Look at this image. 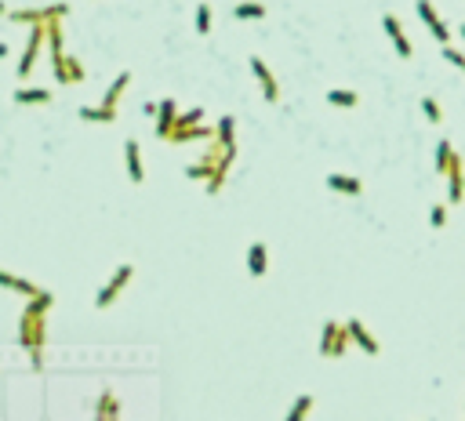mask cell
Wrapping results in <instances>:
<instances>
[{
	"mask_svg": "<svg viewBox=\"0 0 465 421\" xmlns=\"http://www.w3.org/2000/svg\"><path fill=\"white\" fill-rule=\"evenodd\" d=\"M128 83H131V73H128V69L117 73V80L110 83V91H105V98H102L105 109H117V102H120V95H124V91H128Z\"/></svg>",
	"mask_w": 465,
	"mask_h": 421,
	"instance_id": "21",
	"label": "cell"
},
{
	"mask_svg": "<svg viewBox=\"0 0 465 421\" xmlns=\"http://www.w3.org/2000/svg\"><path fill=\"white\" fill-rule=\"evenodd\" d=\"M251 73H255V80H258V88H262V95H266L269 105L280 102V83H277V76H273V69L266 66V58L251 55Z\"/></svg>",
	"mask_w": 465,
	"mask_h": 421,
	"instance_id": "6",
	"label": "cell"
},
{
	"mask_svg": "<svg viewBox=\"0 0 465 421\" xmlns=\"http://www.w3.org/2000/svg\"><path fill=\"white\" fill-rule=\"evenodd\" d=\"M443 178H447V203H461L465 200V167H461V156L451 163V171Z\"/></svg>",
	"mask_w": 465,
	"mask_h": 421,
	"instance_id": "12",
	"label": "cell"
},
{
	"mask_svg": "<svg viewBox=\"0 0 465 421\" xmlns=\"http://www.w3.org/2000/svg\"><path fill=\"white\" fill-rule=\"evenodd\" d=\"M8 55H11V48H8V44H0V58H8Z\"/></svg>",
	"mask_w": 465,
	"mask_h": 421,
	"instance_id": "33",
	"label": "cell"
},
{
	"mask_svg": "<svg viewBox=\"0 0 465 421\" xmlns=\"http://www.w3.org/2000/svg\"><path fill=\"white\" fill-rule=\"evenodd\" d=\"M197 123H204V109H200V105H193L189 113H178L175 128H197Z\"/></svg>",
	"mask_w": 465,
	"mask_h": 421,
	"instance_id": "29",
	"label": "cell"
},
{
	"mask_svg": "<svg viewBox=\"0 0 465 421\" xmlns=\"http://www.w3.org/2000/svg\"><path fill=\"white\" fill-rule=\"evenodd\" d=\"M18 345L30 352V363L33 370L44 367V345H48V316H30L22 312L18 320Z\"/></svg>",
	"mask_w": 465,
	"mask_h": 421,
	"instance_id": "1",
	"label": "cell"
},
{
	"mask_svg": "<svg viewBox=\"0 0 465 421\" xmlns=\"http://www.w3.org/2000/svg\"><path fill=\"white\" fill-rule=\"evenodd\" d=\"M95 421H120V399L105 389L95 403Z\"/></svg>",
	"mask_w": 465,
	"mask_h": 421,
	"instance_id": "17",
	"label": "cell"
},
{
	"mask_svg": "<svg viewBox=\"0 0 465 421\" xmlns=\"http://www.w3.org/2000/svg\"><path fill=\"white\" fill-rule=\"evenodd\" d=\"M0 287H4V290H15V294H26V298H37V294L44 290V287H37L33 280L11 276V272H4V269H0Z\"/></svg>",
	"mask_w": 465,
	"mask_h": 421,
	"instance_id": "16",
	"label": "cell"
},
{
	"mask_svg": "<svg viewBox=\"0 0 465 421\" xmlns=\"http://www.w3.org/2000/svg\"><path fill=\"white\" fill-rule=\"evenodd\" d=\"M124 163H128V178H131L135 185H142V182H145V167H142V149H138L135 138L124 142Z\"/></svg>",
	"mask_w": 465,
	"mask_h": 421,
	"instance_id": "11",
	"label": "cell"
},
{
	"mask_svg": "<svg viewBox=\"0 0 465 421\" xmlns=\"http://www.w3.org/2000/svg\"><path fill=\"white\" fill-rule=\"evenodd\" d=\"M327 102L338 105V109H356V105H360V95L349 91V88H331L327 91Z\"/></svg>",
	"mask_w": 465,
	"mask_h": 421,
	"instance_id": "25",
	"label": "cell"
},
{
	"mask_svg": "<svg viewBox=\"0 0 465 421\" xmlns=\"http://www.w3.org/2000/svg\"><path fill=\"white\" fill-rule=\"evenodd\" d=\"M382 29L389 33V40H393V48H396V55H400V58H411V55H414L411 40H407L404 26H400V18H396L393 11H386V15H382Z\"/></svg>",
	"mask_w": 465,
	"mask_h": 421,
	"instance_id": "8",
	"label": "cell"
},
{
	"mask_svg": "<svg viewBox=\"0 0 465 421\" xmlns=\"http://www.w3.org/2000/svg\"><path fill=\"white\" fill-rule=\"evenodd\" d=\"M0 15H8V8H4V0H0Z\"/></svg>",
	"mask_w": 465,
	"mask_h": 421,
	"instance_id": "35",
	"label": "cell"
},
{
	"mask_svg": "<svg viewBox=\"0 0 465 421\" xmlns=\"http://www.w3.org/2000/svg\"><path fill=\"white\" fill-rule=\"evenodd\" d=\"M313 403H316V399H313L309 392H302V396L291 403V410H287V417H284V421H306V417H309V410H313Z\"/></svg>",
	"mask_w": 465,
	"mask_h": 421,
	"instance_id": "26",
	"label": "cell"
},
{
	"mask_svg": "<svg viewBox=\"0 0 465 421\" xmlns=\"http://www.w3.org/2000/svg\"><path fill=\"white\" fill-rule=\"evenodd\" d=\"M51 69H55V80H58V83H80V80H84V66H80L73 55H66V58H62L58 66H51Z\"/></svg>",
	"mask_w": 465,
	"mask_h": 421,
	"instance_id": "15",
	"label": "cell"
},
{
	"mask_svg": "<svg viewBox=\"0 0 465 421\" xmlns=\"http://www.w3.org/2000/svg\"><path fill=\"white\" fill-rule=\"evenodd\" d=\"M440 55L447 58L451 66H458V69L465 73V51H461V48H451V44H447V48H440Z\"/></svg>",
	"mask_w": 465,
	"mask_h": 421,
	"instance_id": "32",
	"label": "cell"
},
{
	"mask_svg": "<svg viewBox=\"0 0 465 421\" xmlns=\"http://www.w3.org/2000/svg\"><path fill=\"white\" fill-rule=\"evenodd\" d=\"M51 91L48 88H15V105H48Z\"/></svg>",
	"mask_w": 465,
	"mask_h": 421,
	"instance_id": "20",
	"label": "cell"
},
{
	"mask_svg": "<svg viewBox=\"0 0 465 421\" xmlns=\"http://www.w3.org/2000/svg\"><path fill=\"white\" fill-rule=\"evenodd\" d=\"M429 225H433V229H443V225H447V203H433V207H429Z\"/></svg>",
	"mask_w": 465,
	"mask_h": 421,
	"instance_id": "31",
	"label": "cell"
},
{
	"mask_svg": "<svg viewBox=\"0 0 465 421\" xmlns=\"http://www.w3.org/2000/svg\"><path fill=\"white\" fill-rule=\"evenodd\" d=\"M247 272H251L255 280H262L266 272H269V247H266L262 240L247 247Z\"/></svg>",
	"mask_w": 465,
	"mask_h": 421,
	"instance_id": "13",
	"label": "cell"
},
{
	"mask_svg": "<svg viewBox=\"0 0 465 421\" xmlns=\"http://www.w3.org/2000/svg\"><path fill=\"white\" fill-rule=\"evenodd\" d=\"M421 113H426L429 123H443V109H440L436 98H421Z\"/></svg>",
	"mask_w": 465,
	"mask_h": 421,
	"instance_id": "30",
	"label": "cell"
},
{
	"mask_svg": "<svg viewBox=\"0 0 465 421\" xmlns=\"http://www.w3.org/2000/svg\"><path fill=\"white\" fill-rule=\"evenodd\" d=\"M349 345H353V342H349L346 323L327 320V323H324V334H320V356H327V360H338V356H346Z\"/></svg>",
	"mask_w": 465,
	"mask_h": 421,
	"instance_id": "3",
	"label": "cell"
},
{
	"mask_svg": "<svg viewBox=\"0 0 465 421\" xmlns=\"http://www.w3.org/2000/svg\"><path fill=\"white\" fill-rule=\"evenodd\" d=\"M131 276H135V265L124 262V265L113 272V276H110V283H105V287L95 294V309H110V305L120 298V294H124V287L131 283Z\"/></svg>",
	"mask_w": 465,
	"mask_h": 421,
	"instance_id": "4",
	"label": "cell"
},
{
	"mask_svg": "<svg viewBox=\"0 0 465 421\" xmlns=\"http://www.w3.org/2000/svg\"><path fill=\"white\" fill-rule=\"evenodd\" d=\"M175 120H178V102H175V98L157 102V138L167 142V135L175 131Z\"/></svg>",
	"mask_w": 465,
	"mask_h": 421,
	"instance_id": "9",
	"label": "cell"
},
{
	"mask_svg": "<svg viewBox=\"0 0 465 421\" xmlns=\"http://www.w3.org/2000/svg\"><path fill=\"white\" fill-rule=\"evenodd\" d=\"M211 18H215V15H211V4H207V0H200V4H197V33L200 36L211 33Z\"/></svg>",
	"mask_w": 465,
	"mask_h": 421,
	"instance_id": "28",
	"label": "cell"
},
{
	"mask_svg": "<svg viewBox=\"0 0 465 421\" xmlns=\"http://www.w3.org/2000/svg\"><path fill=\"white\" fill-rule=\"evenodd\" d=\"M70 15V4H51V8H22V11H8L11 22H26V26H51L58 18Z\"/></svg>",
	"mask_w": 465,
	"mask_h": 421,
	"instance_id": "2",
	"label": "cell"
},
{
	"mask_svg": "<svg viewBox=\"0 0 465 421\" xmlns=\"http://www.w3.org/2000/svg\"><path fill=\"white\" fill-rule=\"evenodd\" d=\"M232 15L240 18V22H258V18H266V4H258V0H240L237 8H232Z\"/></svg>",
	"mask_w": 465,
	"mask_h": 421,
	"instance_id": "23",
	"label": "cell"
},
{
	"mask_svg": "<svg viewBox=\"0 0 465 421\" xmlns=\"http://www.w3.org/2000/svg\"><path fill=\"white\" fill-rule=\"evenodd\" d=\"M44 40H48V26H33L30 29V44H26L22 58H18V76H30L33 73V62H37L40 48H44Z\"/></svg>",
	"mask_w": 465,
	"mask_h": 421,
	"instance_id": "7",
	"label": "cell"
},
{
	"mask_svg": "<svg viewBox=\"0 0 465 421\" xmlns=\"http://www.w3.org/2000/svg\"><path fill=\"white\" fill-rule=\"evenodd\" d=\"M458 160V153H454V145L447 142V138H440L436 142V175L443 178V175H447L451 171V163Z\"/></svg>",
	"mask_w": 465,
	"mask_h": 421,
	"instance_id": "22",
	"label": "cell"
},
{
	"mask_svg": "<svg viewBox=\"0 0 465 421\" xmlns=\"http://www.w3.org/2000/svg\"><path fill=\"white\" fill-rule=\"evenodd\" d=\"M458 36H461V40H465V22H461V26H458Z\"/></svg>",
	"mask_w": 465,
	"mask_h": 421,
	"instance_id": "34",
	"label": "cell"
},
{
	"mask_svg": "<svg viewBox=\"0 0 465 421\" xmlns=\"http://www.w3.org/2000/svg\"><path fill=\"white\" fill-rule=\"evenodd\" d=\"M346 330H349V342H356V345H360L367 356H378V352H382V345H378V338H374V334L360 323V320H349L346 323Z\"/></svg>",
	"mask_w": 465,
	"mask_h": 421,
	"instance_id": "10",
	"label": "cell"
},
{
	"mask_svg": "<svg viewBox=\"0 0 465 421\" xmlns=\"http://www.w3.org/2000/svg\"><path fill=\"white\" fill-rule=\"evenodd\" d=\"M200 138H215V131H211V128H204V123H197V128H175L171 135H167V142H175V145L200 142Z\"/></svg>",
	"mask_w": 465,
	"mask_h": 421,
	"instance_id": "18",
	"label": "cell"
},
{
	"mask_svg": "<svg viewBox=\"0 0 465 421\" xmlns=\"http://www.w3.org/2000/svg\"><path fill=\"white\" fill-rule=\"evenodd\" d=\"M414 11L421 15V22H426V29L436 36V44L440 48H447L451 44V29H447V22L436 15V8H433V0H414Z\"/></svg>",
	"mask_w": 465,
	"mask_h": 421,
	"instance_id": "5",
	"label": "cell"
},
{
	"mask_svg": "<svg viewBox=\"0 0 465 421\" xmlns=\"http://www.w3.org/2000/svg\"><path fill=\"white\" fill-rule=\"evenodd\" d=\"M232 131H237V120L222 116L218 128H215V145H218V149H237V135H232Z\"/></svg>",
	"mask_w": 465,
	"mask_h": 421,
	"instance_id": "19",
	"label": "cell"
},
{
	"mask_svg": "<svg viewBox=\"0 0 465 421\" xmlns=\"http://www.w3.org/2000/svg\"><path fill=\"white\" fill-rule=\"evenodd\" d=\"M327 189H334V193H342V196H360L364 193V182L356 178V175H327Z\"/></svg>",
	"mask_w": 465,
	"mask_h": 421,
	"instance_id": "14",
	"label": "cell"
},
{
	"mask_svg": "<svg viewBox=\"0 0 465 421\" xmlns=\"http://www.w3.org/2000/svg\"><path fill=\"white\" fill-rule=\"evenodd\" d=\"M77 116L80 120H95V123H113L117 120V109H105V105H80Z\"/></svg>",
	"mask_w": 465,
	"mask_h": 421,
	"instance_id": "24",
	"label": "cell"
},
{
	"mask_svg": "<svg viewBox=\"0 0 465 421\" xmlns=\"http://www.w3.org/2000/svg\"><path fill=\"white\" fill-rule=\"evenodd\" d=\"M51 305H55V294H51V290H40L37 298H30L26 312H30V316H48V312H51Z\"/></svg>",
	"mask_w": 465,
	"mask_h": 421,
	"instance_id": "27",
	"label": "cell"
}]
</instances>
